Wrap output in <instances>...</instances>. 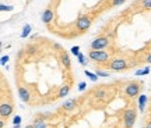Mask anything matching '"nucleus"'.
I'll return each mask as SVG.
<instances>
[{
  "mask_svg": "<svg viewBox=\"0 0 151 128\" xmlns=\"http://www.w3.org/2000/svg\"><path fill=\"white\" fill-rule=\"evenodd\" d=\"M136 110L134 109H126L123 113V125L124 128H132L136 123Z\"/></svg>",
  "mask_w": 151,
  "mask_h": 128,
  "instance_id": "f257e3e1",
  "label": "nucleus"
},
{
  "mask_svg": "<svg viewBox=\"0 0 151 128\" xmlns=\"http://www.w3.org/2000/svg\"><path fill=\"white\" fill-rule=\"evenodd\" d=\"M88 57L98 63H106L109 60V53L105 50H91L88 53Z\"/></svg>",
  "mask_w": 151,
  "mask_h": 128,
  "instance_id": "f03ea898",
  "label": "nucleus"
},
{
  "mask_svg": "<svg viewBox=\"0 0 151 128\" xmlns=\"http://www.w3.org/2000/svg\"><path fill=\"white\" fill-rule=\"evenodd\" d=\"M140 89H141L140 82L132 81V82H129V84L126 85V88H124V93H126V96H129V97H136V96L140 93Z\"/></svg>",
  "mask_w": 151,
  "mask_h": 128,
  "instance_id": "7ed1b4c3",
  "label": "nucleus"
},
{
  "mask_svg": "<svg viewBox=\"0 0 151 128\" xmlns=\"http://www.w3.org/2000/svg\"><path fill=\"white\" fill-rule=\"evenodd\" d=\"M108 67L112 71H124L127 67H130V64H127V61L123 59H113L109 61Z\"/></svg>",
  "mask_w": 151,
  "mask_h": 128,
  "instance_id": "20e7f679",
  "label": "nucleus"
},
{
  "mask_svg": "<svg viewBox=\"0 0 151 128\" xmlns=\"http://www.w3.org/2000/svg\"><path fill=\"white\" fill-rule=\"evenodd\" d=\"M91 50H104L105 48H108L109 46V39L105 36H101V38H97V39H94L91 42Z\"/></svg>",
  "mask_w": 151,
  "mask_h": 128,
  "instance_id": "39448f33",
  "label": "nucleus"
},
{
  "mask_svg": "<svg viewBox=\"0 0 151 128\" xmlns=\"http://www.w3.org/2000/svg\"><path fill=\"white\" fill-rule=\"evenodd\" d=\"M90 27H91V18L88 16H80L78 20L76 21V28H77L80 32L87 31Z\"/></svg>",
  "mask_w": 151,
  "mask_h": 128,
  "instance_id": "423d86ee",
  "label": "nucleus"
},
{
  "mask_svg": "<svg viewBox=\"0 0 151 128\" xmlns=\"http://www.w3.org/2000/svg\"><path fill=\"white\" fill-rule=\"evenodd\" d=\"M13 105L11 103H6L4 100L1 102V105H0V116H1V118H7L10 117V114L13 113Z\"/></svg>",
  "mask_w": 151,
  "mask_h": 128,
  "instance_id": "0eeeda50",
  "label": "nucleus"
},
{
  "mask_svg": "<svg viewBox=\"0 0 151 128\" xmlns=\"http://www.w3.org/2000/svg\"><path fill=\"white\" fill-rule=\"evenodd\" d=\"M18 96L24 103H29V100H31V93L25 86H18Z\"/></svg>",
  "mask_w": 151,
  "mask_h": 128,
  "instance_id": "6e6552de",
  "label": "nucleus"
},
{
  "mask_svg": "<svg viewBox=\"0 0 151 128\" xmlns=\"http://www.w3.org/2000/svg\"><path fill=\"white\" fill-rule=\"evenodd\" d=\"M77 99H67V100L63 102V105H62V109L66 110V112H73L74 109H77Z\"/></svg>",
  "mask_w": 151,
  "mask_h": 128,
  "instance_id": "1a4fd4ad",
  "label": "nucleus"
},
{
  "mask_svg": "<svg viewBox=\"0 0 151 128\" xmlns=\"http://www.w3.org/2000/svg\"><path fill=\"white\" fill-rule=\"evenodd\" d=\"M41 18H42L43 24H49V22H52V20H53V11L50 10V9H46V10L42 13Z\"/></svg>",
  "mask_w": 151,
  "mask_h": 128,
  "instance_id": "9d476101",
  "label": "nucleus"
},
{
  "mask_svg": "<svg viewBox=\"0 0 151 128\" xmlns=\"http://www.w3.org/2000/svg\"><path fill=\"white\" fill-rule=\"evenodd\" d=\"M60 60H62V64H63V67L65 68H70L71 65V61H70V57H69V53H66L65 50L62 52V54H60Z\"/></svg>",
  "mask_w": 151,
  "mask_h": 128,
  "instance_id": "9b49d317",
  "label": "nucleus"
},
{
  "mask_svg": "<svg viewBox=\"0 0 151 128\" xmlns=\"http://www.w3.org/2000/svg\"><path fill=\"white\" fill-rule=\"evenodd\" d=\"M94 95H95V97L98 100H104L105 97H108V92H106L105 88H98V89H95Z\"/></svg>",
  "mask_w": 151,
  "mask_h": 128,
  "instance_id": "f8f14e48",
  "label": "nucleus"
},
{
  "mask_svg": "<svg viewBox=\"0 0 151 128\" xmlns=\"http://www.w3.org/2000/svg\"><path fill=\"white\" fill-rule=\"evenodd\" d=\"M32 125L35 128H46V123H45V120H43L42 117H37L35 120H34Z\"/></svg>",
  "mask_w": 151,
  "mask_h": 128,
  "instance_id": "ddd939ff",
  "label": "nucleus"
},
{
  "mask_svg": "<svg viewBox=\"0 0 151 128\" xmlns=\"http://www.w3.org/2000/svg\"><path fill=\"white\" fill-rule=\"evenodd\" d=\"M70 92V85H63L60 86L59 92H58V97H65V96H67V93Z\"/></svg>",
  "mask_w": 151,
  "mask_h": 128,
  "instance_id": "4468645a",
  "label": "nucleus"
},
{
  "mask_svg": "<svg viewBox=\"0 0 151 128\" xmlns=\"http://www.w3.org/2000/svg\"><path fill=\"white\" fill-rule=\"evenodd\" d=\"M31 31H32V27L29 25V24H25L24 25V28H22V32H21V38L24 39V38H27L29 33H31Z\"/></svg>",
  "mask_w": 151,
  "mask_h": 128,
  "instance_id": "2eb2a0df",
  "label": "nucleus"
},
{
  "mask_svg": "<svg viewBox=\"0 0 151 128\" xmlns=\"http://www.w3.org/2000/svg\"><path fill=\"white\" fill-rule=\"evenodd\" d=\"M146 102H147V96L141 95L139 97V109H140V112H144V107H146Z\"/></svg>",
  "mask_w": 151,
  "mask_h": 128,
  "instance_id": "dca6fc26",
  "label": "nucleus"
},
{
  "mask_svg": "<svg viewBox=\"0 0 151 128\" xmlns=\"http://www.w3.org/2000/svg\"><path fill=\"white\" fill-rule=\"evenodd\" d=\"M86 75L92 81V82H97L98 81V75L94 74V73H91V71H86Z\"/></svg>",
  "mask_w": 151,
  "mask_h": 128,
  "instance_id": "f3484780",
  "label": "nucleus"
},
{
  "mask_svg": "<svg viewBox=\"0 0 151 128\" xmlns=\"http://www.w3.org/2000/svg\"><path fill=\"white\" fill-rule=\"evenodd\" d=\"M37 50H38L37 46H34V45H29V46L27 48V50H25V52H27V54L29 56V54H35V53H37Z\"/></svg>",
  "mask_w": 151,
  "mask_h": 128,
  "instance_id": "a211bd4d",
  "label": "nucleus"
},
{
  "mask_svg": "<svg viewBox=\"0 0 151 128\" xmlns=\"http://www.w3.org/2000/svg\"><path fill=\"white\" fill-rule=\"evenodd\" d=\"M141 6H143V9L150 10L151 9V0H141Z\"/></svg>",
  "mask_w": 151,
  "mask_h": 128,
  "instance_id": "6ab92c4d",
  "label": "nucleus"
},
{
  "mask_svg": "<svg viewBox=\"0 0 151 128\" xmlns=\"http://www.w3.org/2000/svg\"><path fill=\"white\" fill-rule=\"evenodd\" d=\"M148 73H150V67H146V68H143V70H137L136 75H146Z\"/></svg>",
  "mask_w": 151,
  "mask_h": 128,
  "instance_id": "aec40b11",
  "label": "nucleus"
},
{
  "mask_svg": "<svg viewBox=\"0 0 151 128\" xmlns=\"http://www.w3.org/2000/svg\"><path fill=\"white\" fill-rule=\"evenodd\" d=\"M77 59H78V63H80V64H87V61H88V60L84 57V54H83V53L78 54V56H77Z\"/></svg>",
  "mask_w": 151,
  "mask_h": 128,
  "instance_id": "412c9836",
  "label": "nucleus"
},
{
  "mask_svg": "<svg viewBox=\"0 0 151 128\" xmlns=\"http://www.w3.org/2000/svg\"><path fill=\"white\" fill-rule=\"evenodd\" d=\"M14 9L13 6H6V4H0V10L1 11H11Z\"/></svg>",
  "mask_w": 151,
  "mask_h": 128,
  "instance_id": "4be33fe9",
  "label": "nucleus"
},
{
  "mask_svg": "<svg viewBox=\"0 0 151 128\" xmlns=\"http://www.w3.org/2000/svg\"><path fill=\"white\" fill-rule=\"evenodd\" d=\"M95 74L98 75V77H108V73H106V71H102V70H97V71H95Z\"/></svg>",
  "mask_w": 151,
  "mask_h": 128,
  "instance_id": "5701e85b",
  "label": "nucleus"
},
{
  "mask_svg": "<svg viewBox=\"0 0 151 128\" xmlns=\"http://www.w3.org/2000/svg\"><path fill=\"white\" fill-rule=\"evenodd\" d=\"M126 0H112V7H116V6H120V4H123Z\"/></svg>",
  "mask_w": 151,
  "mask_h": 128,
  "instance_id": "b1692460",
  "label": "nucleus"
},
{
  "mask_svg": "<svg viewBox=\"0 0 151 128\" xmlns=\"http://www.w3.org/2000/svg\"><path fill=\"white\" fill-rule=\"evenodd\" d=\"M70 52L74 54V56H78V54H80V48H78V46H73Z\"/></svg>",
  "mask_w": 151,
  "mask_h": 128,
  "instance_id": "393cba45",
  "label": "nucleus"
},
{
  "mask_svg": "<svg viewBox=\"0 0 151 128\" xmlns=\"http://www.w3.org/2000/svg\"><path fill=\"white\" fill-rule=\"evenodd\" d=\"M13 124H14V125H20V124H21V117H20V116H16V117L13 118Z\"/></svg>",
  "mask_w": 151,
  "mask_h": 128,
  "instance_id": "a878e982",
  "label": "nucleus"
},
{
  "mask_svg": "<svg viewBox=\"0 0 151 128\" xmlns=\"http://www.w3.org/2000/svg\"><path fill=\"white\" fill-rule=\"evenodd\" d=\"M0 63H1V65H6V64L9 63V56H1V60H0Z\"/></svg>",
  "mask_w": 151,
  "mask_h": 128,
  "instance_id": "bb28decb",
  "label": "nucleus"
},
{
  "mask_svg": "<svg viewBox=\"0 0 151 128\" xmlns=\"http://www.w3.org/2000/svg\"><path fill=\"white\" fill-rule=\"evenodd\" d=\"M87 88V84L86 82H80V84H78V91H84V89H86Z\"/></svg>",
  "mask_w": 151,
  "mask_h": 128,
  "instance_id": "cd10ccee",
  "label": "nucleus"
},
{
  "mask_svg": "<svg viewBox=\"0 0 151 128\" xmlns=\"http://www.w3.org/2000/svg\"><path fill=\"white\" fill-rule=\"evenodd\" d=\"M22 53H24V50H20V52L17 53V59H20V57H22Z\"/></svg>",
  "mask_w": 151,
  "mask_h": 128,
  "instance_id": "c85d7f7f",
  "label": "nucleus"
},
{
  "mask_svg": "<svg viewBox=\"0 0 151 128\" xmlns=\"http://www.w3.org/2000/svg\"><path fill=\"white\" fill-rule=\"evenodd\" d=\"M146 61H147V63H148V64H151V53H150V54H148V56H147V59H146Z\"/></svg>",
  "mask_w": 151,
  "mask_h": 128,
  "instance_id": "c756f323",
  "label": "nucleus"
},
{
  "mask_svg": "<svg viewBox=\"0 0 151 128\" xmlns=\"http://www.w3.org/2000/svg\"><path fill=\"white\" fill-rule=\"evenodd\" d=\"M144 128H151V120H148V121H147L146 123V127Z\"/></svg>",
  "mask_w": 151,
  "mask_h": 128,
  "instance_id": "7c9ffc66",
  "label": "nucleus"
},
{
  "mask_svg": "<svg viewBox=\"0 0 151 128\" xmlns=\"http://www.w3.org/2000/svg\"><path fill=\"white\" fill-rule=\"evenodd\" d=\"M53 48L55 49H62V46H60L59 43H53Z\"/></svg>",
  "mask_w": 151,
  "mask_h": 128,
  "instance_id": "2f4dec72",
  "label": "nucleus"
},
{
  "mask_svg": "<svg viewBox=\"0 0 151 128\" xmlns=\"http://www.w3.org/2000/svg\"><path fill=\"white\" fill-rule=\"evenodd\" d=\"M24 128H35V127H34L32 124H31V125H27V127H24Z\"/></svg>",
  "mask_w": 151,
  "mask_h": 128,
  "instance_id": "473e14b6",
  "label": "nucleus"
},
{
  "mask_svg": "<svg viewBox=\"0 0 151 128\" xmlns=\"http://www.w3.org/2000/svg\"><path fill=\"white\" fill-rule=\"evenodd\" d=\"M150 105H151V100H150Z\"/></svg>",
  "mask_w": 151,
  "mask_h": 128,
  "instance_id": "72a5a7b5",
  "label": "nucleus"
},
{
  "mask_svg": "<svg viewBox=\"0 0 151 128\" xmlns=\"http://www.w3.org/2000/svg\"><path fill=\"white\" fill-rule=\"evenodd\" d=\"M28 1H31V0H28Z\"/></svg>",
  "mask_w": 151,
  "mask_h": 128,
  "instance_id": "f704fd0d",
  "label": "nucleus"
}]
</instances>
